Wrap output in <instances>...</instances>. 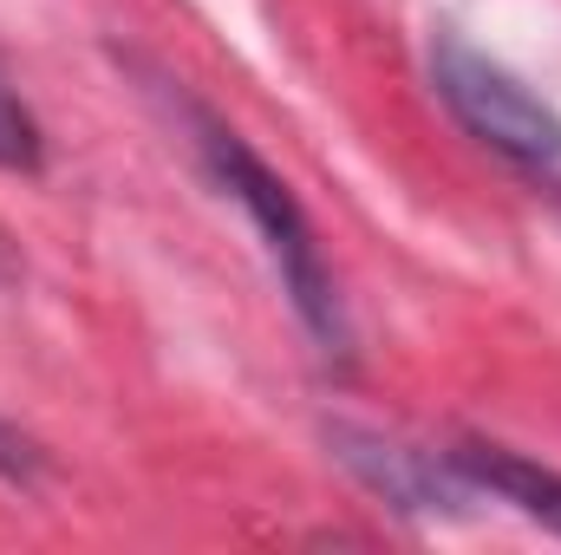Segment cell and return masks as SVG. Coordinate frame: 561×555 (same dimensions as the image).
Wrapping results in <instances>:
<instances>
[{"label":"cell","instance_id":"cell-1","mask_svg":"<svg viewBox=\"0 0 561 555\" xmlns=\"http://www.w3.org/2000/svg\"><path fill=\"white\" fill-rule=\"evenodd\" d=\"M190 125H196V150H203L216 190H222L229 203H242V216L255 223V236H262V249H268V262H275V275H280V294L294 301V314H300V327L313 333V347H320L327 360H346V353H353L346 301H340V287H333V269H327V256H320V242H313V223H307L300 196L287 190V177H280L275 163H262V157L249 150V138L229 132L222 118H209V112L190 105Z\"/></svg>","mask_w":561,"mask_h":555},{"label":"cell","instance_id":"cell-2","mask_svg":"<svg viewBox=\"0 0 561 555\" xmlns=\"http://www.w3.org/2000/svg\"><path fill=\"white\" fill-rule=\"evenodd\" d=\"M431 86L450 105V118L477 144H490L496 157L529 163V170H556L561 163L556 99H542L516 66H503L496 53H483L470 33H457V26L431 33Z\"/></svg>","mask_w":561,"mask_h":555},{"label":"cell","instance_id":"cell-3","mask_svg":"<svg viewBox=\"0 0 561 555\" xmlns=\"http://www.w3.org/2000/svg\"><path fill=\"white\" fill-rule=\"evenodd\" d=\"M327 444H333V457H340L379 503H392L399 517H419V523L463 517V503L477 497V484L450 464V451L437 457V451H419V444H405V438H386V431L346 424V418L327 424Z\"/></svg>","mask_w":561,"mask_h":555},{"label":"cell","instance_id":"cell-4","mask_svg":"<svg viewBox=\"0 0 561 555\" xmlns=\"http://www.w3.org/2000/svg\"><path fill=\"white\" fill-rule=\"evenodd\" d=\"M450 464L477 484V497H496L510 503L516 517L542 523L549 536H561V471L542 464V457H523L496 438H457L450 444Z\"/></svg>","mask_w":561,"mask_h":555},{"label":"cell","instance_id":"cell-5","mask_svg":"<svg viewBox=\"0 0 561 555\" xmlns=\"http://www.w3.org/2000/svg\"><path fill=\"white\" fill-rule=\"evenodd\" d=\"M0 170H13V177H39L46 170V132L26 112V99L7 86V72H0Z\"/></svg>","mask_w":561,"mask_h":555},{"label":"cell","instance_id":"cell-6","mask_svg":"<svg viewBox=\"0 0 561 555\" xmlns=\"http://www.w3.org/2000/svg\"><path fill=\"white\" fill-rule=\"evenodd\" d=\"M46 477V457H39V444L20 431V424H7L0 418V484H13V490H33Z\"/></svg>","mask_w":561,"mask_h":555}]
</instances>
